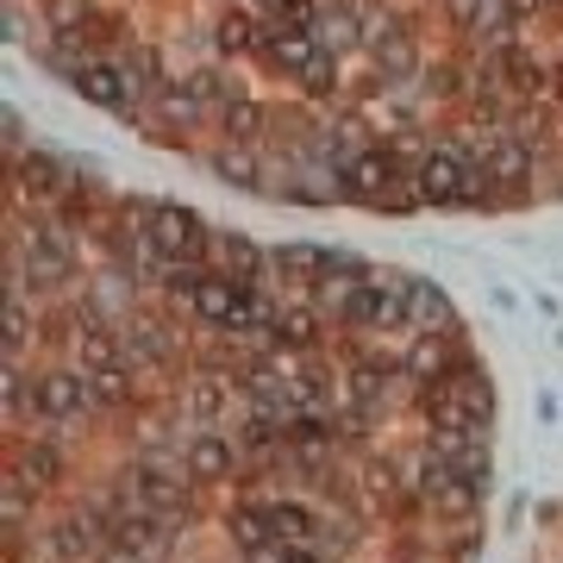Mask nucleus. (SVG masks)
Segmentation results:
<instances>
[{
    "instance_id": "nucleus-14",
    "label": "nucleus",
    "mask_w": 563,
    "mask_h": 563,
    "mask_svg": "<svg viewBox=\"0 0 563 563\" xmlns=\"http://www.w3.org/2000/svg\"><path fill=\"white\" fill-rule=\"evenodd\" d=\"M413 332H444L451 325V301H444L432 282H413V313H407Z\"/></svg>"
},
{
    "instance_id": "nucleus-11",
    "label": "nucleus",
    "mask_w": 563,
    "mask_h": 563,
    "mask_svg": "<svg viewBox=\"0 0 563 563\" xmlns=\"http://www.w3.org/2000/svg\"><path fill=\"white\" fill-rule=\"evenodd\" d=\"M225 470H232V451H225V439H213V432L188 439V476H201V483H220Z\"/></svg>"
},
{
    "instance_id": "nucleus-30",
    "label": "nucleus",
    "mask_w": 563,
    "mask_h": 563,
    "mask_svg": "<svg viewBox=\"0 0 563 563\" xmlns=\"http://www.w3.org/2000/svg\"><path fill=\"white\" fill-rule=\"evenodd\" d=\"M288 563H320V558H313V551H301V544H295V551H288Z\"/></svg>"
},
{
    "instance_id": "nucleus-2",
    "label": "nucleus",
    "mask_w": 563,
    "mask_h": 563,
    "mask_svg": "<svg viewBox=\"0 0 563 563\" xmlns=\"http://www.w3.org/2000/svg\"><path fill=\"white\" fill-rule=\"evenodd\" d=\"M151 244H157L169 263H195L201 257V244H207L201 213H188V207H176V201L151 207Z\"/></svg>"
},
{
    "instance_id": "nucleus-12",
    "label": "nucleus",
    "mask_w": 563,
    "mask_h": 563,
    "mask_svg": "<svg viewBox=\"0 0 563 563\" xmlns=\"http://www.w3.org/2000/svg\"><path fill=\"white\" fill-rule=\"evenodd\" d=\"M269 339L288 344V351H307V344H320V320L301 313V307H282L276 320H269Z\"/></svg>"
},
{
    "instance_id": "nucleus-24",
    "label": "nucleus",
    "mask_w": 563,
    "mask_h": 563,
    "mask_svg": "<svg viewBox=\"0 0 563 563\" xmlns=\"http://www.w3.org/2000/svg\"><path fill=\"white\" fill-rule=\"evenodd\" d=\"M269 514H276V532H282L288 544H301L307 532H313V514H307V507H288V501H282V507H269Z\"/></svg>"
},
{
    "instance_id": "nucleus-23",
    "label": "nucleus",
    "mask_w": 563,
    "mask_h": 563,
    "mask_svg": "<svg viewBox=\"0 0 563 563\" xmlns=\"http://www.w3.org/2000/svg\"><path fill=\"white\" fill-rule=\"evenodd\" d=\"M307 95H332V81H339V63H332V51H313V63L301 69Z\"/></svg>"
},
{
    "instance_id": "nucleus-6",
    "label": "nucleus",
    "mask_w": 563,
    "mask_h": 563,
    "mask_svg": "<svg viewBox=\"0 0 563 563\" xmlns=\"http://www.w3.org/2000/svg\"><path fill=\"white\" fill-rule=\"evenodd\" d=\"M32 407H38L44 420H76L81 407H88V388L76 376H38L32 383Z\"/></svg>"
},
{
    "instance_id": "nucleus-16",
    "label": "nucleus",
    "mask_w": 563,
    "mask_h": 563,
    "mask_svg": "<svg viewBox=\"0 0 563 563\" xmlns=\"http://www.w3.org/2000/svg\"><path fill=\"white\" fill-rule=\"evenodd\" d=\"M457 395H463V407H470V426H476V432H488V420H495V388H488L483 369H470V376L457 383Z\"/></svg>"
},
{
    "instance_id": "nucleus-4",
    "label": "nucleus",
    "mask_w": 563,
    "mask_h": 563,
    "mask_svg": "<svg viewBox=\"0 0 563 563\" xmlns=\"http://www.w3.org/2000/svg\"><path fill=\"white\" fill-rule=\"evenodd\" d=\"M420 201L432 207H451V201H470V163L457 151H432L420 169Z\"/></svg>"
},
{
    "instance_id": "nucleus-13",
    "label": "nucleus",
    "mask_w": 563,
    "mask_h": 563,
    "mask_svg": "<svg viewBox=\"0 0 563 563\" xmlns=\"http://www.w3.org/2000/svg\"><path fill=\"white\" fill-rule=\"evenodd\" d=\"M444 363H451V339H444V332H426L420 344H413V351H407V376H413V383H432V376H439Z\"/></svg>"
},
{
    "instance_id": "nucleus-18",
    "label": "nucleus",
    "mask_w": 563,
    "mask_h": 563,
    "mask_svg": "<svg viewBox=\"0 0 563 563\" xmlns=\"http://www.w3.org/2000/svg\"><path fill=\"white\" fill-rule=\"evenodd\" d=\"M232 532H239L244 551H251V544L282 539V532H276V514H269V507H239V514H232Z\"/></svg>"
},
{
    "instance_id": "nucleus-27",
    "label": "nucleus",
    "mask_w": 563,
    "mask_h": 563,
    "mask_svg": "<svg viewBox=\"0 0 563 563\" xmlns=\"http://www.w3.org/2000/svg\"><path fill=\"white\" fill-rule=\"evenodd\" d=\"M282 544H288V539H269V544H251V551H244V558H251V563H288V558H282Z\"/></svg>"
},
{
    "instance_id": "nucleus-1",
    "label": "nucleus",
    "mask_w": 563,
    "mask_h": 563,
    "mask_svg": "<svg viewBox=\"0 0 563 563\" xmlns=\"http://www.w3.org/2000/svg\"><path fill=\"white\" fill-rule=\"evenodd\" d=\"M20 263H25V288H57V282L76 269V251H69L63 232L38 225V232H25L20 239Z\"/></svg>"
},
{
    "instance_id": "nucleus-9",
    "label": "nucleus",
    "mask_w": 563,
    "mask_h": 563,
    "mask_svg": "<svg viewBox=\"0 0 563 563\" xmlns=\"http://www.w3.org/2000/svg\"><path fill=\"white\" fill-rule=\"evenodd\" d=\"M20 195H25V201H57V195H63V169L51 157H38V151L20 157Z\"/></svg>"
},
{
    "instance_id": "nucleus-3",
    "label": "nucleus",
    "mask_w": 563,
    "mask_h": 563,
    "mask_svg": "<svg viewBox=\"0 0 563 563\" xmlns=\"http://www.w3.org/2000/svg\"><path fill=\"white\" fill-rule=\"evenodd\" d=\"M407 313H413V282L383 276V282H369V295L357 307V325H369V332H401Z\"/></svg>"
},
{
    "instance_id": "nucleus-26",
    "label": "nucleus",
    "mask_w": 563,
    "mask_h": 563,
    "mask_svg": "<svg viewBox=\"0 0 563 563\" xmlns=\"http://www.w3.org/2000/svg\"><path fill=\"white\" fill-rule=\"evenodd\" d=\"M132 351L139 357H163L169 344H163V325H132Z\"/></svg>"
},
{
    "instance_id": "nucleus-22",
    "label": "nucleus",
    "mask_w": 563,
    "mask_h": 563,
    "mask_svg": "<svg viewBox=\"0 0 563 563\" xmlns=\"http://www.w3.org/2000/svg\"><path fill=\"white\" fill-rule=\"evenodd\" d=\"M7 344H13V351H25V344H32V313H25V282L13 288V301H7Z\"/></svg>"
},
{
    "instance_id": "nucleus-10",
    "label": "nucleus",
    "mask_w": 563,
    "mask_h": 563,
    "mask_svg": "<svg viewBox=\"0 0 563 563\" xmlns=\"http://www.w3.org/2000/svg\"><path fill=\"white\" fill-rule=\"evenodd\" d=\"M81 388H88V407H120V401H132V383H125L120 363H95V369L81 376Z\"/></svg>"
},
{
    "instance_id": "nucleus-21",
    "label": "nucleus",
    "mask_w": 563,
    "mask_h": 563,
    "mask_svg": "<svg viewBox=\"0 0 563 563\" xmlns=\"http://www.w3.org/2000/svg\"><path fill=\"white\" fill-rule=\"evenodd\" d=\"M251 44H263V25L244 20V13H225L220 20V51H251Z\"/></svg>"
},
{
    "instance_id": "nucleus-25",
    "label": "nucleus",
    "mask_w": 563,
    "mask_h": 563,
    "mask_svg": "<svg viewBox=\"0 0 563 563\" xmlns=\"http://www.w3.org/2000/svg\"><path fill=\"white\" fill-rule=\"evenodd\" d=\"M376 57H383V69H413V44H407V32H388V38L376 44Z\"/></svg>"
},
{
    "instance_id": "nucleus-20",
    "label": "nucleus",
    "mask_w": 563,
    "mask_h": 563,
    "mask_svg": "<svg viewBox=\"0 0 563 563\" xmlns=\"http://www.w3.org/2000/svg\"><path fill=\"white\" fill-rule=\"evenodd\" d=\"M225 132H232V144H251L263 132V107L257 101H232L225 107Z\"/></svg>"
},
{
    "instance_id": "nucleus-28",
    "label": "nucleus",
    "mask_w": 563,
    "mask_h": 563,
    "mask_svg": "<svg viewBox=\"0 0 563 563\" xmlns=\"http://www.w3.org/2000/svg\"><path fill=\"white\" fill-rule=\"evenodd\" d=\"M213 407H220V388H213V383H201V388H195V413H201V420H207Z\"/></svg>"
},
{
    "instance_id": "nucleus-29",
    "label": "nucleus",
    "mask_w": 563,
    "mask_h": 563,
    "mask_svg": "<svg viewBox=\"0 0 563 563\" xmlns=\"http://www.w3.org/2000/svg\"><path fill=\"white\" fill-rule=\"evenodd\" d=\"M51 20H57V25H76V20H81V0H57V7H51Z\"/></svg>"
},
{
    "instance_id": "nucleus-19",
    "label": "nucleus",
    "mask_w": 563,
    "mask_h": 563,
    "mask_svg": "<svg viewBox=\"0 0 563 563\" xmlns=\"http://www.w3.org/2000/svg\"><path fill=\"white\" fill-rule=\"evenodd\" d=\"M213 169H220L225 181H239V188L257 181V157H251V144H225L220 157H213Z\"/></svg>"
},
{
    "instance_id": "nucleus-8",
    "label": "nucleus",
    "mask_w": 563,
    "mask_h": 563,
    "mask_svg": "<svg viewBox=\"0 0 563 563\" xmlns=\"http://www.w3.org/2000/svg\"><path fill=\"white\" fill-rule=\"evenodd\" d=\"M344 181H351L357 195H383L388 181H395V157H388V151H357L351 169H344Z\"/></svg>"
},
{
    "instance_id": "nucleus-15",
    "label": "nucleus",
    "mask_w": 563,
    "mask_h": 563,
    "mask_svg": "<svg viewBox=\"0 0 563 563\" xmlns=\"http://www.w3.org/2000/svg\"><path fill=\"white\" fill-rule=\"evenodd\" d=\"M63 476V457H57V444L38 439V444H25V457H20V483L25 488H51Z\"/></svg>"
},
{
    "instance_id": "nucleus-5",
    "label": "nucleus",
    "mask_w": 563,
    "mask_h": 563,
    "mask_svg": "<svg viewBox=\"0 0 563 563\" xmlns=\"http://www.w3.org/2000/svg\"><path fill=\"white\" fill-rule=\"evenodd\" d=\"M76 95L95 101V107L125 113V107H132V81H125V69H113V63H88V69H76Z\"/></svg>"
},
{
    "instance_id": "nucleus-7",
    "label": "nucleus",
    "mask_w": 563,
    "mask_h": 563,
    "mask_svg": "<svg viewBox=\"0 0 563 563\" xmlns=\"http://www.w3.org/2000/svg\"><path fill=\"white\" fill-rule=\"evenodd\" d=\"M263 51H269V63H276V69L301 76L307 63H313V51H320V44H313V32H269V38H263Z\"/></svg>"
},
{
    "instance_id": "nucleus-17",
    "label": "nucleus",
    "mask_w": 563,
    "mask_h": 563,
    "mask_svg": "<svg viewBox=\"0 0 563 563\" xmlns=\"http://www.w3.org/2000/svg\"><path fill=\"white\" fill-rule=\"evenodd\" d=\"M488 176L495 181H526V139H495V151H488Z\"/></svg>"
}]
</instances>
